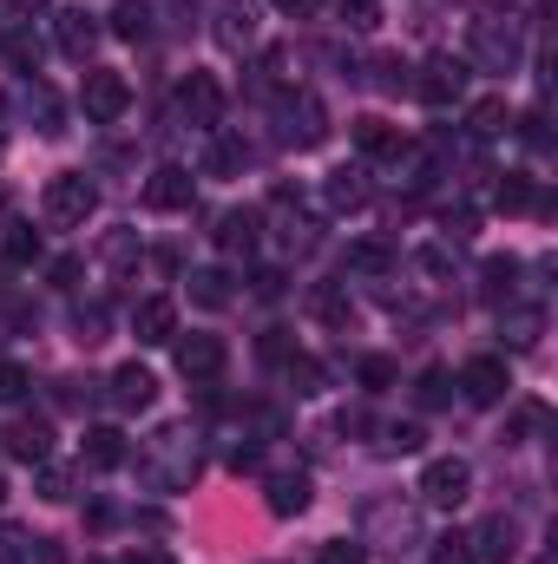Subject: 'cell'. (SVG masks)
I'll return each mask as SVG.
<instances>
[{
    "mask_svg": "<svg viewBox=\"0 0 558 564\" xmlns=\"http://www.w3.org/2000/svg\"><path fill=\"white\" fill-rule=\"evenodd\" d=\"M191 479H197V440H191V426H158L151 446L139 453V486L178 492V486H191Z\"/></svg>",
    "mask_w": 558,
    "mask_h": 564,
    "instance_id": "6da1fadb",
    "label": "cell"
},
{
    "mask_svg": "<svg viewBox=\"0 0 558 564\" xmlns=\"http://www.w3.org/2000/svg\"><path fill=\"white\" fill-rule=\"evenodd\" d=\"M40 210H46V224H86L99 210V184L86 171H60V177H46Z\"/></svg>",
    "mask_w": 558,
    "mask_h": 564,
    "instance_id": "7a4b0ae2",
    "label": "cell"
},
{
    "mask_svg": "<svg viewBox=\"0 0 558 564\" xmlns=\"http://www.w3.org/2000/svg\"><path fill=\"white\" fill-rule=\"evenodd\" d=\"M466 492H473V466H466L460 453H447V459H427V466H420V499H427V506L453 512Z\"/></svg>",
    "mask_w": 558,
    "mask_h": 564,
    "instance_id": "3957f363",
    "label": "cell"
},
{
    "mask_svg": "<svg viewBox=\"0 0 558 564\" xmlns=\"http://www.w3.org/2000/svg\"><path fill=\"white\" fill-rule=\"evenodd\" d=\"M466 59H453V53H433L427 66H420V79H415V93L433 106V112H447V106H460L466 99Z\"/></svg>",
    "mask_w": 558,
    "mask_h": 564,
    "instance_id": "277c9868",
    "label": "cell"
},
{
    "mask_svg": "<svg viewBox=\"0 0 558 564\" xmlns=\"http://www.w3.org/2000/svg\"><path fill=\"white\" fill-rule=\"evenodd\" d=\"M79 106H86V119H93V126H119V119H126V106H132V79H126V73H86Z\"/></svg>",
    "mask_w": 558,
    "mask_h": 564,
    "instance_id": "5b68a950",
    "label": "cell"
},
{
    "mask_svg": "<svg viewBox=\"0 0 558 564\" xmlns=\"http://www.w3.org/2000/svg\"><path fill=\"white\" fill-rule=\"evenodd\" d=\"M473 408H500L506 401V388H513V368L500 361V355H473L466 368H460V381H453Z\"/></svg>",
    "mask_w": 558,
    "mask_h": 564,
    "instance_id": "8992f818",
    "label": "cell"
},
{
    "mask_svg": "<svg viewBox=\"0 0 558 564\" xmlns=\"http://www.w3.org/2000/svg\"><path fill=\"white\" fill-rule=\"evenodd\" d=\"M322 139H329V112H322V99H315V93H289V99H282V144L315 151Z\"/></svg>",
    "mask_w": 558,
    "mask_h": 564,
    "instance_id": "52a82bcc",
    "label": "cell"
},
{
    "mask_svg": "<svg viewBox=\"0 0 558 564\" xmlns=\"http://www.w3.org/2000/svg\"><path fill=\"white\" fill-rule=\"evenodd\" d=\"M466 552H473V564H513L519 558V519H506V512L480 519L466 532Z\"/></svg>",
    "mask_w": 558,
    "mask_h": 564,
    "instance_id": "ba28073f",
    "label": "cell"
},
{
    "mask_svg": "<svg viewBox=\"0 0 558 564\" xmlns=\"http://www.w3.org/2000/svg\"><path fill=\"white\" fill-rule=\"evenodd\" d=\"M466 46H473V59L493 66V73H513V66H519V33H513L506 20H473Z\"/></svg>",
    "mask_w": 558,
    "mask_h": 564,
    "instance_id": "9c48e42d",
    "label": "cell"
},
{
    "mask_svg": "<svg viewBox=\"0 0 558 564\" xmlns=\"http://www.w3.org/2000/svg\"><path fill=\"white\" fill-rule=\"evenodd\" d=\"M144 210H191V197H197V184H191V171L184 164H158L151 177H144Z\"/></svg>",
    "mask_w": 558,
    "mask_h": 564,
    "instance_id": "30bf717a",
    "label": "cell"
},
{
    "mask_svg": "<svg viewBox=\"0 0 558 564\" xmlns=\"http://www.w3.org/2000/svg\"><path fill=\"white\" fill-rule=\"evenodd\" d=\"M99 33H106V26H99L86 7L53 13V40H60V53H66V59H93V53H99Z\"/></svg>",
    "mask_w": 558,
    "mask_h": 564,
    "instance_id": "8fae6325",
    "label": "cell"
},
{
    "mask_svg": "<svg viewBox=\"0 0 558 564\" xmlns=\"http://www.w3.org/2000/svg\"><path fill=\"white\" fill-rule=\"evenodd\" d=\"M178 375L197 381V388H211V381L224 375V341H217V335H184V341H178Z\"/></svg>",
    "mask_w": 558,
    "mask_h": 564,
    "instance_id": "7c38bea8",
    "label": "cell"
},
{
    "mask_svg": "<svg viewBox=\"0 0 558 564\" xmlns=\"http://www.w3.org/2000/svg\"><path fill=\"white\" fill-rule=\"evenodd\" d=\"M132 335H139V348L178 341V302L171 295H144L139 308H132Z\"/></svg>",
    "mask_w": 558,
    "mask_h": 564,
    "instance_id": "4fadbf2b",
    "label": "cell"
},
{
    "mask_svg": "<svg viewBox=\"0 0 558 564\" xmlns=\"http://www.w3.org/2000/svg\"><path fill=\"white\" fill-rule=\"evenodd\" d=\"M178 106H184V119H191V126L217 132V119H224V86H217L211 73H191V79H184V93H178Z\"/></svg>",
    "mask_w": 558,
    "mask_h": 564,
    "instance_id": "5bb4252c",
    "label": "cell"
},
{
    "mask_svg": "<svg viewBox=\"0 0 558 564\" xmlns=\"http://www.w3.org/2000/svg\"><path fill=\"white\" fill-rule=\"evenodd\" d=\"M211 33H217L224 53H250V46H257V7H250V0H224Z\"/></svg>",
    "mask_w": 558,
    "mask_h": 564,
    "instance_id": "9a60e30c",
    "label": "cell"
},
{
    "mask_svg": "<svg viewBox=\"0 0 558 564\" xmlns=\"http://www.w3.org/2000/svg\"><path fill=\"white\" fill-rule=\"evenodd\" d=\"M151 401H158V375L139 368V361H126V368L112 375V408H119V414H144Z\"/></svg>",
    "mask_w": 558,
    "mask_h": 564,
    "instance_id": "2e32d148",
    "label": "cell"
},
{
    "mask_svg": "<svg viewBox=\"0 0 558 564\" xmlns=\"http://www.w3.org/2000/svg\"><path fill=\"white\" fill-rule=\"evenodd\" d=\"M348 139H355V151H362V158H395V151H401V126H388V119H382V112H362V119H355V126H348Z\"/></svg>",
    "mask_w": 558,
    "mask_h": 564,
    "instance_id": "e0dca14e",
    "label": "cell"
},
{
    "mask_svg": "<svg viewBox=\"0 0 558 564\" xmlns=\"http://www.w3.org/2000/svg\"><path fill=\"white\" fill-rule=\"evenodd\" d=\"M7 453H13V459H26V466H40V459L53 453V426L33 421V414H26V421H13V426H7Z\"/></svg>",
    "mask_w": 558,
    "mask_h": 564,
    "instance_id": "ac0fdd59",
    "label": "cell"
},
{
    "mask_svg": "<svg viewBox=\"0 0 558 564\" xmlns=\"http://www.w3.org/2000/svg\"><path fill=\"white\" fill-rule=\"evenodd\" d=\"M257 230H264L257 210H230V217H217V250L224 257H250L257 250Z\"/></svg>",
    "mask_w": 558,
    "mask_h": 564,
    "instance_id": "d6986e66",
    "label": "cell"
},
{
    "mask_svg": "<svg viewBox=\"0 0 558 564\" xmlns=\"http://www.w3.org/2000/svg\"><path fill=\"white\" fill-rule=\"evenodd\" d=\"M264 492H270V512H277V519H296V512L309 506V473H270Z\"/></svg>",
    "mask_w": 558,
    "mask_h": 564,
    "instance_id": "ffe728a7",
    "label": "cell"
},
{
    "mask_svg": "<svg viewBox=\"0 0 558 564\" xmlns=\"http://www.w3.org/2000/svg\"><path fill=\"white\" fill-rule=\"evenodd\" d=\"M375 532L388 539V552H395V558L420 545V519H415V512H395V506H382V512H375Z\"/></svg>",
    "mask_w": 558,
    "mask_h": 564,
    "instance_id": "44dd1931",
    "label": "cell"
},
{
    "mask_svg": "<svg viewBox=\"0 0 558 564\" xmlns=\"http://www.w3.org/2000/svg\"><path fill=\"white\" fill-rule=\"evenodd\" d=\"M26 119H33V126H40L46 139H60V132H66V126H60V119H66V106H60V93L33 79V86H26Z\"/></svg>",
    "mask_w": 558,
    "mask_h": 564,
    "instance_id": "7402d4cb",
    "label": "cell"
},
{
    "mask_svg": "<svg viewBox=\"0 0 558 564\" xmlns=\"http://www.w3.org/2000/svg\"><path fill=\"white\" fill-rule=\"evenodd\" d=\"M86 466H93V473L126 466V433H119V426H93V433H86Z\"/></svg>",
    "mask_w": 558,
    "mask_h": 564,
    "instance_id": "603a6c76",
    "label": "cell"
},
{
    "mask_svg": "<svg viewBox=\"0 0 558 564\" xmlns=\"http://www.w3.org/2000/svg\"><path fill=\"white\" fill-rule=\"evenodd\" d=\"M230 295H237V289H230L224 270H191V302H197V308L217 315V308H230Z\"/></svg>",
    "mask_w": 558,
    "mask_h": 564,
    "instance_id": "cb8c5ba5",
    "label": "cell"
},
{
    "mask_svg": "<svg viewBox=\"0 0 558 564\" xmlns=\"http://www.w3.org/2000/svg\"><path fill=\"white\" fill-rule=\"evenodd\" d=\"M0 257L20 263V270L40 263V230H33V224H7V230H0Z\"/></svg>",
    "mask_w": 558,
    "mask_h": 564,
    "instance_id": "d4e9b609",
    "label": "cell"
},
{
    "mask_svg": "<svg viewBox=\"0 0 558 564\" xmlns=\"http://www.w3.org/2000/svg\"><path fill=\"white\" fill-rule=\"evenodd\" d=\"M513 282H519V257H493L480 270V295L486 302H513Z\"/></svg>",
    "mask_w": 558,
    "mask_h": 564,
    "instance_id": "484cf974",
    "label": "cell"
},
{
    "mask_svg": "<svg viewBox=\"0 0 558 564\" xmlns=\"http://www.w3.org/2000/svg\"><path fill=\"white\" fill-rule=\"evenodd\" d=\"M506 126H513V112H506V99H480V106L466 112V132H473V139H500Z\"/></svg>",
    "mask_w": 558,
    "mask_h": 564,
    "instance_id": "4316f807",
    "label": "cell"
},
{
    "mask_svg": "<svg viewBox=\"0 0 558 564\" xmlns=\"http://www.w3.org/2000/svg\"><path fill=\"white\" fill-rule=\"evenodd\" d=\"M368 204V177L362 171H335L329 177V210H362Z\"/></svg>",
    "mask_w": 558,
    "mask_h": 564,
    "instance_id": "83f0119b",
    "label": "cell"
},
{
    "mask_svg": "<svg viewBox=\"0 0 558 564\" xmlns=\"http://www.w3.org/2000/svg\"><path fill=\"white\" fill-rule=\"evenodd\" d=\"M500 210H546V197H539V184L533 177H500Z\"/></svg>",
    "mask_w": 558,
    "mask_h": 564,
    "instance_id": "f1b7e54d",
    "label": "cell"
},
{
    "mask_svg": "<svg viewBox=\"0 0 558 564\" xmlns=\"http://www.w3.org/2000/svg\"><path fill=\"white\" fill-rule=\"evenodd\" d=\"M355 381H362L368 394H388V388L401 381V368H395L388 355H362V361H355Z\"/></svg>",
    "mask_w": 558,
    "mask_h": 564,
    "instance_id": "f546056e",
    "label": "cell"
},
{
    "mask_svg": "<svg viewBox=\"0 0 558 564\" xmlns=\"http://www.w3.org/2000/svg\"><path fill=\"white\" fill-rule=\"evenodd\" d=\"M447 401H453V375H447V368H427L415 381V408L433 414V408H447Z\"/></svg>",
    "mask_w": 558,
    "mask_h": 564,
    "instance_id": "4dcf8cb0",
    "label": "cell"
},
{
    "mask_svg": "<svg viewBox=\"0 0 558 564\" xmlns=\"http://www.w3.org/2000/svg\"><path fill=\"white\" fill-rule=\"evenodd\" d=\"M112 33H119V40H144V33H151V7H144V0H119V7H112Z\"/></svg>",
    "mask_w": 558,
    "mask_h": 564,
    "instance_id": "1f68e13d",
    "label": "cell"
},
{
    "mask_svg": "<svg viewBox=\"0 0 558 564\" xmlns=\"http://www.w3.org/2000/svg\"><path fill=\"white\" fill-rule=\"evenodd\" d=\"M335 20L348 33H375L382 26V0H335Z\"/></svg>",
    "mask_w": 558,
    "mask_h": 564,
    "instance_id": "d6a6232c",
    "label": "cell"
},
{
    "mask_svg": "<svg viewBox=\"0 0 558 564\" xmlns=\"http://www.w3.org/2000/svg\"><path fill=\"white\" fill-rule=\"evenodd\" d=\"M395 171H401V184H408V191H420V184L433 177V151H420V144H401V151H395Z\"/></svg>",
    "mask_w": 558,
    "mask_h": 564,
    "instance_id": "836d02e7",
    "label": "cell"
},
{
    "mask_svg": "<svg viewBox=\"0 0 558 564\" xmlns=\"http://www.w3.org/2000/svg\"><path fill=\"white\" fill-rule=\"evenodd\" d=\"M375 433H382V440H375V453H388V459H395V453H420V440H427V433H420L415 421H395V426H375Z\"/></svg>",
    "mask_w": 558,
    "mask_h": 564,
    "instance_id": "e575fe53",
    "label": "cell"
},
{
    "mask_svg": "<svg viewBox=\"0 0 558 564\" xmlns=\"http://www.w3.org/2000/svg\"><path fill=\"white\" fill-rule=\"evenodd\" d=\"M0 40H7V66L33 79V73H40V40H33V33H0Z\"/></svg>",
    "mask_w": 558,
    "mask_h": 564,
    "instance_id": "d590c367",
    "label": "cell"
},
{
    "mask_svg": "<svg viewBox=\"0 0 558 564\" xmlns=\"http://www.w3.org/2000/svg\"><path fill=\"white\" fill-rule=\"evenodd\" d=\"M506 335H513V348H533L539 341V328H546V315L539 308H506V322H500Z\"/></svg>",
    "mask_w": 558,
    "mask_h": 564,
    "instance_id": "8d00e7d4",
    "label": "cell"
},
{
    "mask_svg": "<svg viewBox=\"0 0 558 564\" xmlns=\"http://www.w3.org/2000/svg\"><path fill=\"white\" fill-rule=\"evenodd\" d=\"M93 401H99V381H79V375H66L60 394H53V408H66V414H86Z\"/></svg>",
    "mask_w": 558,
    "mask_h": 564,
    "instance_id": "74e56055",
    "label": "cell"
},
{
    "mask_svg": "<svg viewBox=\"0 0 558 564\" xmlns=\"http://www.w3.org/2000/svg\"><path fill=\"white\" fill-rule=\"evenodd\" d=\"M546 421H552V408H546V401H519V408H513V421H506V440H533Z\"/></svg>",
    "mask_w": 558,
    "mask_h": 564,
    "instance_id": "f35d334b",
    "label": "cell"
},
{
    "mask_svg": "<svg viewBox=\"0 0 558 564\" xmlns=\"http://www.w3.org/2000/svg\"><path fill=\"white\" fill-rule=\"evenodd\" d=\"M33 486H40L46 506H66V499H73V473H66V466H46V459H40V479H33Z\"/></svg>",
    "mask_w": 558,
    "mask_h": 564,
    "instance_id": "ab89813d",
    "label": "cell"
},
{
    "mask_svg": "<svg viewBox=\"0 0 558 564\" xmlns=\"http://www.w3.org/2000/svg\"><path fill=\"white\" fill-rule=\"evenodd\" d=\"M282 375H289V388H296V394H315V388H322V368H315L309 355H289V361H282Z\"/></svg>",
    "mask_w": 558,
    "mask_h": 564,
    "instance_id": "60d3db41",
    "label": "cell"
},
{
    "mask_svg": "<svg viewBox=\"0 0 558 564\" xmlns=\"http://www.w3.org/2000/svg\"><path fill=\"white\" fill-rule=\"evenodd\" d=\"M315 564H368V545H362V539H329V545L315 552Z\"/></svg>",
    "mask_w": 558,
    "mask_h": 564,
    "instance_id": "b9f144b4",
    "label": "cell"
},
{
    "mask_svg": "<svg viewBox=\"0 0 558 564\" xmlns=\"http://www.w3.org/2000/svg\"><path fill=\"white\" fill-rule=\"evenodd\" d=\"M348 263H355V270H368V276H382V270L395 263V250H388V243H355V250H348Z\"/></svg>",
    "mask_w": 558,
    "mask_h": 564,
    "instance_id": "7bdbcfd3",
    "label": "cell"
},
{
    "mask_svg": "<svg viewBox=\"0 0 558 564\" xmlns=\"http://www.w3.org/2000/svg\"><path fill=\"white\" fill-rule=\"evenodd\" d=\"M375 86H382V93H408V66H401L395 53H382V59H375Z\"/></svg>",
    "mask_w": 558,
    "mask_h": 564,
    "instance_id": "ee69618b",
    "label": "cell"
},
{
    "mask_svg": "<svg viewBox=\"0 0 558 564\" xmlns=\"http://www.w3.org/2000/svg\"><path fill=\"white\" fill-rule=\"evenodd\" d=\"M237 164H244V151H237L230 139H217V144H211V158H204V171H211V177H230Z\"/></svg>",
    "mask_w": 558,
    "mask_h": 564,
    "instance_id": "f6af8a7d",
    "label": "cell"
},
{
    "mask_svg": "<svg viewBox=\"0 0 558 564\" xmlns=\"http://www.w3.org/2000/svg\"><path fill=\"white\" fill-rule=\"evenodd\" d=\"M13 401H26V368L0 361V408H13Z\"/></svg>",
    "mask_w": 558,
    "mask_h": 564,
    "instance_id": "bcb514c9",
    "label": "cell"
},
{
    "mask_svg": "<svg viewBox=\"0 0 558 564\" xmlns=\"http://www.w3.org/2000/svg\"><path fill=\"white\" fill-rule=\"evenodd\" d=\"M420 270H427V276H453V250H447V243H427V250H420Z\"/></svg>",
    "mask_w": 558,
    "mask_h": 564,
    "instance_id": "7dc6e473",
    "label": "cell"
},
{
    "mask_svg": "<svg viewBox=\"0 0 558 564\" xmlns=\"http://www.w3.org/2000/svg\"><path fill=\"white\" fill-rule=\"evenodd\" d=\"M73 328H79V341H86V348H93V341H106V308H79V322H73Z\"/></svg>",
    "mask_w": 558,
    "mask_h": 564,
    "instance_id": "c3c4849f",
    "label": "cell"
},
{
    "mask_svg": "<svg viewBox=\"0 0 558 564\" xmlns=\"http://www.w3.org/2000/svg\"><path fill=\"white\" fill-rule=\"evenodd\" d=\"M519 139L533 144V151H546V144H552V132H546V112H526V119H519Z\"/></svg>",
    "mask_w": 558,
    "mask_h": 564,
    "instance_id": "681fc988",
    "label": "cell"
},
{
    "mask_svg": "<svg viewBox=\"0 0 558 564\" xmlns=\"http://www.w3.org/2000/svg\"><path fill=\"white\" fill-rule=\"evenodd\" d=\"M106 257H112V263L126 270V263L139 257V243H132V230H112V237H106Z\"/></svg>",
    "mask_w": 558,
    "mask_h": 564,
    "instance_id": "f907efd6",
    "label": "cell"
},
{
    "mask_svg": "<svg viewBox=\"0 0 558 564\" xmlns=\"http://www.w3.org/2000/svg\"><path fill=\"white\" fill-rule=\"evenodd\" d=\"M433 564H473V552H466V532L440 539V552H433Z\"/></svg>",
    "mask_w": 558,
    "mask_h": 564,
    "instance_id": "816d5d0a",
    "label": "cell"
},
{
    "mask_svg": "<svg viewBox=\"0 0 558 564\" xmlns=\"http://www.w3.org/2000/svg\"><path fill=\"white\" fill-rule=\"evenodd\" d=\"M315 308H322V322H348V302H342L335 289H322V295H315Z\"/></svg>",
    "mask_w": 558,
    "mask_h": 564,
    "instance_id": "f5cc1de1",
    "label": "cell"
},
{
    "mask_svg": "<svg viewBox=\"0 0 558 564\" xmlns=\"http://www.w3.org/2000/svg\"><path fill=\"white\" fill-rule=\"evenodd\" d=\"M79 270H86V263H79V257H60V263H53V270H46V276L60 282V289H73V282H79Z\"/></svg>",
    "mask_w": 558,
    "mask_h": 564,
    "instance_id": "db71d44e",
    "label": "cell"
},
{
    "mask_svg": "<svg viewBox=\"0 0 558 564\" xmlns=\"http://www.w3.org/2000/svg\"><path fill=\"white\" fill-rule=\"evenodd\" d=\"M289 355H296V348H289V335L270 328V335H264V361H289Z\"/></svg>",
    "mask_w": 558,
    "mask_h": 564,
    "instance_id": "11a10c76",
    "label": "cell"
},
{
    "mask_svg": "<svg viewBox=\"0 0 558 564\" xmlns=\"http://www.w3.org/2000/svg\"><path fill=\"white\" fill-rule=\"evenodd\" d=\"M53 0H0V13H13V20H33V13H46Z\"/></svg>",
    "mask_w": 558,
    "mask_h": 564,
    "instance_id": "9f6ffc18",
    "label": "cell"
},
{
    "mask_svg": "<svg viewBox=\"0 0 558 564\" xmlns=\"http://www.w3.org/2000/svg\"><path fill=\"white\" fill-rule=\"evenodd\" d=\"M257 459H264L257 446H230V473H257Z\"/></svg>",
    "mask_w": 558,
    "mask_h": 564,
    "instance_id": "6f0895ef",
    "label": "cell"
},
{
    "mask_svg": "<svg viewBox=\"0 0 558 564\" xmlns=\"http://www.w3.org/2000/svg\"><path fill=\"white\" fill-rule=\"evenodd\" d=\"M257 295H264V302H277V295H282V270H257Z\"/></svg>",
    "mask_w": 558,
    "mask_h": 564,
    "instance_id": "680465c9",
    "label": "cell"
},
{
    "mask_svg": "<svg viewBox=\"0 0 558 564\" xmlns=\"http://www.w3.org/2000/svg\"><path fill=\"white\" fill-rule=\"evenodd\" d=\"M473 224H480L473 210H453V217H447V230H453V237H473Z\"/></svg>",
    "mask_w": 558,
    "mask_h": 564,
    "instance_id": "91938a15",
    "label": "cell"
},
{
    "mask_svg": "<svg viewBox=\"0 0 558 564\" xmlns=\"http://www.w3.org/2000/svg\"><path fill=\"white\" fill-rule=\"evenodd\" d=\"M282 13H315V7H322V0H277Z\"/></svg>",
    "mask_w": 558,
    "mask_h": 564,
    "instance_id": "94428289",
    "label": "cell"
},
{
    "mask_svg": "<svg viewBox=\"0 0 558 564\" xmlns=\"http://www.w3.org/2000/svg\"><path fill=\"white\" fill-rule=\"evenodd\" d=\"M126 564H171L164 552H139V558H126Z\"/></svg>",
    "mask_w": 558,
    "mask_h": 564,
    "instance_id": "6125c7cd",
    "label": "cell"
},
{
    "mask_svg": "<svg viewBox=\"0 0 558 564\" xmlns=\"http://www.w3.org/2000/svg\"><path fill=\"white\" fill-rule=\"evenodd\" d=\"M0 499H7V479H0Z\"/></svg>",
    "mask_w": 558,
    "mask_h": 564,
    "instance_id": "be15d7a7",
    "label": "cell"
},
{
    "mask_svg": "<svg viewBox=\"0 0 558 564\" xmlns=\"http://www.w3.org/2000/svg\"><path fill=\"white\" fill-rule=\"evenodd\" d=\"M0 112H7V99H0Z\"/></svg>",
    "mask_w": 558,
    "mask_h": 564,
    "instance_id": "e7e4bbea",
    "label": "cell"
},
{
    "mask_svg": "<svg viewBox=\"0 0 558 564\" xmlns=\"http://www.w3.org/2000/svg\"><path fill=\"white\" fill-rule=\"evenodd\" d=\"M0 33H7V26H0Z\"/></svg>",
    "mask_w": 558,
    "mask_h": 564,
    "instance_id": "03108f58",
    "label": "cell"
}]
</instances>
